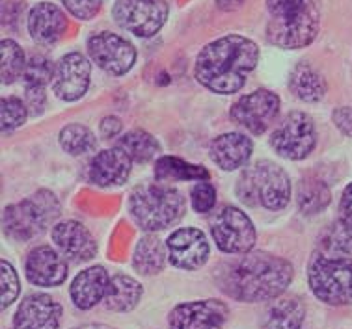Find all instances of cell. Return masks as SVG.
Returning a JSON list of instances; mask_svg holds the SVG:
<instances>
[{"label":"cell","mask_w":352,"mask_h":329,"mask_svg":"<svg viewBox=\"0 0 352 329\" xmlns=\"http://www.w3.org/2000/svg\"><path fill=\"white\" fill-rule=\"evenodd\" d=\"M166 264V246L155 234L144 236L136 244L135 255H133V266L144 275L162 272Z\"/></svg>","instance_id":"4316f807"},{"label":"cell","mask_w":352,"mask_h":329,"mask_svg":"<svg viewBox=\"0 0 352 329\" xmlns=\"http://www.w3.org/2000/svg\"><path fill=\"white\" fill-rule=\"evenodd\" d=\"M317 144V131L314 120L304 112H291L276 127L270 136V146L278 155L289 160H302L309 157Z\"/></svg>","instance_id":"ba28073f"},{"label":"cell","mask_w":352,"mask_h":329,"mask_svg":"<svg viewBox=\"0 0 352 329\" xmlns=\"http://www.w3.org/2000/svg\"><path fill=\"white\" fill-rule=\"evenodd\" d=\"M114 19L127 32L149 38L159 32L168 17L166 0H116Z\"/></svg>","instance_id":"9c48e42d"},{"label":"cell","mask_w":352,"mask_h":329,"mask_svg":"<svg viewBox=\"0 0 352 329\" xmlns=\"http://www.w3.org/2000/svg\"><path fill=\"white\" fill-rule=\"evenodd\" d=\"M0 49H2V82L12 84L21 75H25V52L12 39H4Z\"/></svg>","instance_id":"d6a6232c"},{"label":"cell","mask_w":352,"mask_h":329,"mask_svg":"<svg viewBox=\"0 0 352 329\" xmlns=\"http://www.w3.org/2000/svg\"><path fill=\"white\" fill-rule=\"evenodd\" d=\"M142 294H144V291H142V285L136 279L129 277V275H114L110 279L109 291H107L102 304L109 310L127 313L138 305Z\"/></svg>","instance_id":"d4e9b609"},{"label":"cell","mask_w":352,"mask_h":329,"mask_svg":"<svg viewBox=\"0 0 352 329\" xmlns=\"http://www.w3.org/2000/svg\"><path fill=\"white\" fill-rule=\"evenodd\" d=\"M309 286L320 302L330 305L352 304V259L317 253L309 264Z\"/></svg>","instance_id":"52a82bcc"},{"label":"cell","mask_w":352,"mask_h":329,"mask_svg":"<svg viewBox=\"0 0 352 329\" xmlns=\"http://www.w3.org/2000/svg\"><path fill=\"white\" fill-rule=\"evenodd\" d=\"M67 28L64 12L54 4L41 2L28 15V32L38 43L52 45L62 38Z\"/></svg>","instance_id":"44dd1931"},{"label":"cell","mask_w":352,"mask_h":329,"mask_svg":"<svg viewBox=\"0 0 352 329\" xmlns=\"http://www.w3.org/2000/svg\"><path fill=\"white\" fill-rule=\"evenodd\" d=\"M120 131H122V123H120V120H116V117H107V120H102L101 133L104 134L107 138H114V136H118Z\"/></svg>","instance_id":"ab89813d"},{"label":"cell","mask_w":352,"mask_h":329,"mask_svg":"<svg viewBox=\"0 0 352 329\" xmlns=\"http://www.w3.org/2000/svg\"><path fill=\"white\" fill-rule=\"evenodd\" d=\"M118 147L127 152L133 162H149L159 152V141L146 131H131L123 134Z\"/></svg>","instance_id":"f1b7e54d"},{"label":"cell","mask_w":352,"mask_h":329,"mask_svg":"<svg viewBox=\"0 0 352 329\" xmlns=\"http://www.w3.org/2000/svg\"><path fill=\"white\" fill-rule=\"evenodd\" d=\"M26 104L17 97H6L2 99V110H0V115H2V131L4 133H10L13 128L21 127L26 121V115H28V110H26Z\"/></svg>","instance_id":"836d02e7"},{"label":"cell","mask_w":352,"mask_h":329,"mask_svg":"<svg viewBox=\"0 0 352 329\" xmlns=\"http://www.w3.org/2000/svg\"><path fill=\"white\" fill-rule=\"evenodd\" d=\"M90 62L82 54L78 52L65 54L54 69L52 89L64 101H77L90 86Z\"/></svg>","instance_id":"9a60e30c"},{"label":"cell","mask_w":352,"mask_h":329,"mask_svg":"<svg viewBox=\"0 0 352 329\" xmlns=\"http://www.w3.org/2000/svg\"><path fill=\"white\" fill-rule=\"evenodd\" d=\"M88 51L91 60L110 75H125L136 62L135 47L112 32H101L90 38Z\"/></svg>","instance_id":"7c38bea8"},{"label":"cell","mask_w":352,"mask_h":329,"mask_svg":"<svg viewBox=\"0 0 352 329\" xmlns=\"http://www.w3.org/2000/svg\"><path fill=\"white\" fill-rule=\"evenodd\" d=\"M340 214L341 222L346 223L349 227H352V183L343 192V197H341L340 203Z\"/></svg>","instance_id":"f35d334b"},{"label":"cell","mask_w":352,"mask_h":329,"mask_svg":"<svg viewBox=\"0 0 352 329\" xmlns=\"http://www.w3.org/2000/svg\"><path fill=\"white\" fill-rule=\"evenodd\" d=\"M52 240L69 259L84 262L96 257L97 242L88 229L78 222H62L52 229Z\"/></svg>","instance_id":"ac0fdd59"},{"label":"cell","mask_w":352,"mask_h":329,"mask_svg":"<svg viewBox=\"0 0 352 329\" xmlns=\"http://www.w3.org/2000/svg\"><path fill=\"white\" fill-rule=\"evenodd\" d=\"M110 279L102 266H91L78 273L71 283V299L78 309L88 310L104 299Z\"/></svg>","instance_id":"ffe728a7"},{"label":"cell","mask_w":352,"mask_h":329,"mask_svg":"<svg viewBox=\"0 0 352 329\" xmlns=\"http://www.w3.org/2000/svg\"><path fill=\"white\" fill-rule=\"evenodd\" d=\"M306 307L295 296L280 297L263 318V329H302Z\"/></svg>","instance_id":"cb8c5ba5"},{"label":"cell","mask_w":352,"mask_h":329,"mask_svg":"<svg viewBox=\"0 0 352 329\" xmlns=\"http://www.w3.org/2000/svg\"><path fill=\"white\" fill-rule=\"evenodd\" d=\"M217 203V190L211 183L201 181L192 188V205L196 212H209Z\"/></svg>","instance_id":"d590c367"},{"label":"cell","mask_w":352,"mask_h":329,"mask_svg":"<svg viewBox=\"0 0 352 329\" xmlns=\"http://www.w3.org/2000/svg\"><path fill=\"white\" fill-rule=\"evenodd\" d=\"M60 212L58 199L51 192L41 190L30 199L10 205L2 216L4 233L17 242H26L56 220Z\"/></svg>","instance_id":"8992f818"},{"label":"cell","mask_w":352,"mask_h":329,"mask_svg":"<svg viewBox=\"0 0 352 329\" xmlns=\"http://www.w3.org/2000/svg\"><path fill=\"white\" fill-rule=\"evenodd\" d=\"M293 281L291 262L274 255L248 253L231 260L218 272V285L239 302H267L282 296Z\"/></svg>","instance_id":"6da1fadb"},{"label":"cell","mask_w":352,"mask_h":329,"mask_svg":"<svg viewBox=\"0 0 352 329\" xmlns=\"http://www.w3.org/2000/svg\"><path fill=\"white\" fill-rule=\"evenodd\" d=\"M252 139L244 134L228 133L214 138L211 144L212 162L226 171H233L243 168L252 157Z\"/></svg>","instance_id":"7402d4cb"},{"label":"cell","mask_w":352,"mask_h":329,"mask_svg":"<svg viewBox=\"0 0 352 329\" xmlns=\"http://www.w3.org/2000/svg\"><path fill=\"white\" fill-rule=\"evenodd\" d=\"M60 146L65 152L78 157V155H86V152L94 151L97 146V139L91 134L90 128L73 123V125H67L60 133Z\"/></svg>","instance_id":"1f68e13d"},{"label":"cell","mask_w":352,"mask_h":329,"mask_svg":"<svg viewBox=\"0 0 352 329\" xmlns=\"http://www.w3.org/2000/svg\"><path fill=\"white\" fill-rule=\"evenodd\" d=\"M75 329H114V328L102 326V324H86V326H80V328H75Z\"/></svg>","instance_id":"b9f144b4"},{"label":"cell","mask_w":352,"mask_h":329,"mask_svg":"<svg viewBox=\"0 0 352 329\" xmlns=\"http://www.w3.org/2000/svg\"><path fill=\"white\" fill-rule=\"evenodd\" d=\"M0 272H2V307L6 309L10 305L17 299L21 291L19 277H17V272L13 270V266L10 262H2L0 264Z\"/></svg>","instance_id":"e575fe53"},{"label":"cell","mask_w":352,"mask_h":329,"mask_svg":"<svg viewBox=\"0 0 352 329\" xmlns=\"http://www.w3.org/2000/svg\"><path fill=\"white\" fill-rule=\"evenodd\" d=\"M129 210L138 227L160 231L185 212V199L179 192L164 184H140L129 199Z\"/></svg>","instance_id":"277c9868"},{"label":"cell","mask_w":352,"mask_h":329,"mask_svg":"<svg viewBox=\"0 0 352 329\" xmlns=\"http://www.w3.org/2000/svg\"><path fill=\"white\" fill-rule=\"evenodd\" d=\"M320 247L330 257H352V227L341 220L330 225L320 238Z\"/></svg>","instance_id":"4dcf8cb0"},{"label":"cell","mask_w":352,"mask_h":329,"mask_svg":"<svg viewBox=\"0 0 352 329\" xmlns=\"http://www.w3.org/2000/svg\"><path fill=\"white\" fill-rule=\"evenodd\" d=\"M64 6L78 19H91L101 10V0H62Z\"/></svg>","instance_id":"8d00e7d4"},{"label":"cell","mask_w":352,"mask_h":329,"mask_svg":"<svg viewBox=\"0 0 352 329\" xmlns=\"http://www.w3.org/2000/svg\"><path fill=\"white\" fill-rule=\"evenodd\" d=\"M267 36L282 49H302L319 32L320 12L317 0H269Z\"/></svg>","instance_id":"3957f363"},{"label":"cell","mask_w":352,"mask_h":329,"mask_svg":"<svg viewBox=\"0 0 352 329\" xmlns=\"http://www.w3.org/2000/svg\"><path fill=\"white\" fill-rule=\"evenodd\" d=\"M259 60L257 45L243 36H226L199 52L194 75L214 93H235L246 84Z\"/></svg>","instance_id":"7a4b0ae2"},{"label":"cell","mask_w":352,"mask_h":329,"mask_svg":"<svg viewBox=\"0 0 352 329\" xmlns=\"http://www.w3.org/2000/svg\"><path fill=\"white\" fill-rule=\"evenodd\" d=\"M330 188L319 179H304L298 186V207L304 214H317L330 205Z\"/></svg>","instance_id":"f546056e"},{"label":"cell","mask_w":352,"mask_h":329,"mask_svg":"<svg viewBox=\"0 0 352 329\" xmlns=\"http://www.w3.org/2000/svg\"><path fill=\"white\" fill-rule=\"evenodd\" d=\"M211 177L204 166L188 164L175 157H162L155 164V179L162 183H179V181H207Z\"/></svg>","instance_id":"83f0119b"},{"label":"cell","mask_w":352,"mask_h":329,"mask_svg":"<svg viewBox=\"0 0 352 329\" xmlns=\"http://www.w3.org/2000/svg\"><path fill=\"white\" fill-rule=\"evenodd\" d=\"M280 110V99L272 91L257 89L241 97L231 108V120L252 134H263Z\"/></svg>","instance_id":"8fae6325"},{"label":"cell","mask_w":352,"mask_h":329,"mask_svg":"<svg viewBox=\"0 0 352 329\" xmlns=\"http://www.w3.org/2000/svg\"><path fill=\"white\" fill-rule=\"evenodd\" d=\"M289 88L298 99L306 102H317L327 95V80L307 64L296 65L291 73Z\"/></svg>","instance_id":"484cf974"},{"label":"cell","mask_w":352,"mask_h":329,"mask_svg":"<svg viewBox=\"0 0 352 329\" xmlns=\"http://www.w3.org/2000/svg\"><path fill=\"white\" fill-rule=\"evenodd\" d=\"M212 238L220 251L230 255L248 253L256 246V227L248 216L235 207H224L217 212L211 225Z\"/></svg>","instance_id":"30bf717a"},{"label":"cell","mask_w":352,"mask_h":329,"mask_svg":"<svg viewBox=\"0 0 352 329\" xmlns=\"http://www.w3.org/2000/svg\"><path fill=\"white\" fill-rule=\"evenodd\" d=\"M62 305L49 294H30L21 302L13 318V329H58Z\"/></svg>","instance_id":"2e32d148"},{"label":"cell","mask_w":352,"mask_h":329,"mask_svg":"<svg viewBox=\"0 0 352 329\" xmlns=\"http://www.w3.org/2000/svg\"><path fill=\"white\" fill-rule=\"evenodd\" d=\"M218 6L222 8V10H235L243 4L244 0H217Z\"/></svg>","instance_id":"60d3db41"},{"label":"cell","mask_w":352,"mask_h":329,"mask_svg":"<svg viewBox=\"0 0 352 329\" xmlns=\"http://www.w3.org/2000/svg\"><path fill=\"white\" fill-rule=\"evenodd\" d=\"M168 257L175 268L181 270H198L207 262L211 247L199 229H179L168 238Z\"/></svg>","instance_id":"5bb4252c"},{"label":"cell","mask_w":352,"mask_h":329,"mask_svg":"<svg viewBox=\"0 0 352 329\" xmlns=\"http://www.w3.org/2000/svg\"><path fill=\"white\" fill-rule=\"evenodd\" d=\"M237 196L248 207L263 205L269 210L285 209L291 199V181L278 164L259 162L243 171L237 183Z\"/></svg>","instance_id":"5b68a950"},{"label":"cell","mask_w":352,"mask_h":329,"mask_svg":"<svg viewBox=\"0 0 352 329\" xmlns=\"http://www.w3.org/2000/svg\"><path fill=\"white\" fill-rule=\"evenodd\" d=\"M133 160L127 152L114 147L109 151H102L91 160L88 177L96 186L109 188V186H120L129 179Z\"/></svg>","instance_id":"d6986e66"},{"label":"cell","mask_w":352,"mask_h":329,"mask_svg":"<svg viewBox=\"0 0 352 329\" xmlns=\"http://www.w3.org/2000/svg\"><path fill=\"white\" fill-rule=\"evenodd\" d=\"M26 277L36 286H58L67 277V262L52 247L39 246L26 259Z\"/></svg>","instance_id":"e0dca14e"},{"label":"cell","mask_w":352,"mask_h":329,"mask_svg":"<svg viewBox=\"0 0 352 329\" xmlns=\"http://www.w3.org/2000/svg\"><path fill=\"white\" fill-rule=\"evenodd\" d=\"M25 97L26 106L32 110V114H39L45 106V86L54 78L51 60L45 56H34L25 69Z\"/></svg>","instance_id":"603a6c76"},{"label":"cell","mask_w":352,"mask_h":329,"mask_svg":"<svg viewBox=\"0 0 352 329\" xmlns=\"http://www.w3.org/2000/svg\"><path fill=\"white\" fill-rule=\"evenodd\" d=\"M333 123H336V127L340 128L341 133L352 138V106L338 108L333 112Z\"/></svg>","instance_id":"74e56055"},{"label":"cell","mask_w":352,"mask_h":329,"mask_svg":"<svg viewBox=\"0 0 352 329\" xmlns=\"http://www.w3.org/2000/svg\"><path fill=\"white\" fill-rule=\"evenodd\" d=\"M228 307L218 299H201L177 305L170 313V329H222Z\"/></svg>","instance_id":"4fadbf2b"}]
</instances>
